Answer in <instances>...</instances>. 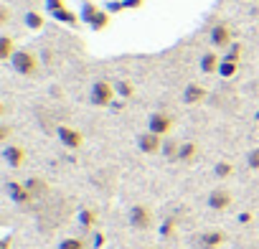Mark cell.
<instances>
[{"label":"cell","instance_id":"6da1fadb","mask_svg":"<svg viewBox=\"0 0 259 249\" xmlns=\"http://www.w3.org/2000/svg\"><path fill=\"white\" fill-rule=\"evenodd\" d=\"M11 66H13L21 76H36V74H38V59H36V54H31V51H26V49H18V51L13 54Z\"/></svg>","mask_w":259,"mask_h":249},{"label":"cell","instance_id":"7a4b0ae2","mask_svg":"<svg viewBox=\"0 0 259 249\" xmlns=\"http://www.w3.org/2000/svg\"><path fill=\"white\" fill-rule=\"evenodd\" d=\"M114 94H117L114 84H109V81L102 79V81H94V84H92V94H89V99H92L94 107H112Z\"/></svg>","mask_w":259,"mask_h":249},{"label":"cell","instance_id":"3957f363","mask_svg":"<svg viewBox=\"0 0 259 249\" xmlns=\"http://www.w3.org/2000/svg\"><path fill=\"white\" fill-rule=\"evenodd\" d=\"M148 130L155 133V135H160V138L170 135V130H173V117H170L168 112H153L150 119H148Z\"/></svg>","mask_w":259,"mask_h":249},{"label":"cell","instance_id":"277c9868","mask_svg":"<svg viewBox=\"0 0 259 249\" xmlns=\"http://www.w3.org/2000/svg\"><path fill=\"white\" fill-rule=\"evenodd\" d=\"M130 224H133L135 229L145 231L153 226V211L150 206H143V203H135L133 209H130Z\"/></svg>","mask_w":259,"mask_h":249},{"label":"cell","instance_id":"5b68a950","mask_svg":"<svg viewBox=\"0 0 259 249\" xmlns=\"http://www.w3.org/2000/svg\"><path fill=\"white\" fill-rule=\"evenodd\" d=\"M211 44H213V49H229L231 44H234V33H231V26L229 23H216L213 28H211Z\"/></svg>","mask_w":259,"mask_h":249},{"label":"cell","instance_id":"8992f818","mask_svg":"<svg viewBox=\"0 0 259 249\" xmlns=\"http://www.w3.org/2000/svg\"><path fill=\"white\" fill-rule=\"evenodd\" d=\"M56 135H59L61 145H66L69 150H76V148L84 145V135H81L76 128H69V124H61V128L56 130Z\"/></svg>","mask_w":259,"mask_h":249},{"label":"cell","instance_id":"52a82bcc","mask_svg":"<svg viewBox=\"0 0 259 249\" xmlns=\"http://www.w3.org/2000/svg\"><path fill=\"white\" fill-rule=\"evenodd\" d=\"M231 203H234V196L229 188H213L208 193V209H213V211H226V209H231Z\"/></svg>","mask_w":259,"mask_h":249},{"label":"cell","instance_id":"ba28073f","mask_svg":"<svg viewBox=\"0 0 259 249\" xmlns=\"http://www.w3.org/2000/svg\"><path fill=\"white\" fill-rule=\"evenodd\" d=\"M138 148H140L145 155H155V153H160V150H163V138L148 130V133L138 135Z\"/></svg>","mask_w":259,"mask_h":249},{"label":"cell","instance_id":"9c48e42d","mask_svg":"<svg viewBox=\"0 0 259 249\" xmlns=\"http://www.w3.org/2000/svg\"><path fill=\"white\" fill-rule=\"evenodd\" d=\"M6 191H8V196H11L16 203H31V201H33V193L28 191L26 183L11 181V183H6Z\"/></svg>","mask_w":259,"mask_h":249},{"label":"cell","instance_id":"30bf717a","mask_svg":"<svg viewBox=\"0 0 259 249\" xmlns=\"http://www.w3.org/2000/svg\"><path fill=\"white\" fill-rule=\"evenodd\" d=\"M3 158L11 168H21L26 163V148L23 145H6L3 148Z\"/></svg>","mask_w":259,"mask_h":249},{"label":"cell","instance_id":"8fae6325","mask_svg":"<svg viewBox=\"0 0 259 249\" xmlns=\"http://www.w3.org/2000/svg\"><path fill=\"white\" fill-rule=\"evenodd\" d=\"M206 94H208V92H206L201 84L191 81V84L183 89V102H186V104H201V102L206 99Z\"/></svg>","mask_w":259,"mask_h":249},{"label":"cell","instance_id":"7c38bea8","mask_svg":"<svg viewBox=\"0 0 259 249\" xmlns=\"http://www.w3.org/2000/svg\"><path fill=\"white\" fill-rule=\"evenodd\" d=\"M224 241H226V234H224L221 229H211V231H203V236H201V249H219Z\"/></svg>","mask_w":259,"mask_h":249},{"label":"cell","instance_id":"4fadbf2b","mask_svg":"<svg viewBox=\"0 0 259 249\" xmlns=\"http://www.w3.org/2000/svg\"><path fill=\"white\" fill-rule=\"evenodd\" d=\"M219 64H221V56L213 54V51L201 56V71L203 74H219Z\"/></svg>","mask_w":259,"mask_h":249},{"label":"cell","instance_id":"5bb4252c","mask_svg":"<svg viewBox=\"0 0 259 249\" xmlns=\"http://www.w3.org/2000/svg\"><path fill=\"white\" fill-rule=\"evenodd\" d=\"M198 158V145L196 143H181V150H178V160L181 163H193Z\"/></svg>","mask_w":259,"mask_h":249},{"label":"cell","instance_id":"9a60e30c","mask_svg":"<svg viewBox=\"0 0 259 249\" xmlns=\"http://www.w3.org/2000/svg\"><path fill=\"white\" fill-rule=\"evenodd\" d=\"M16 41L11 36H0V61H11L13 54H16Z\"/></svg>","mask_w":259,"mask_h":249},{"label":"cell","instance_id":"2e32d148","mask_svg":"<svg viewBox=\"0 0 259 249\" xmlns=\"http://www.w3.org/2000/svg\"><path fill=\"white\" fill-rule=\"evenodd\" d=\"M51 16H54L59 23H66V26H71V28L79 26V21H81L79 13H74V11H69V8H61V11H56V13H51Z\"/></svg>","mask_w":259,"mask_h":249},{"label":"cell","instance_id":"e0dca14e","mask_svg":"<svg viewBox=\"0 0 259 249\" xmlns=\"http://www.w3.org/2000/svg\"><path fill=\"white\" fill-rule=\"evenodd\" d=\"M76 219H79V226H81L84 231H89V229L97 226V211H94V209H81Z\"/></svg>","mask_w":259,"mask_h":249},{"label":"cell","instance_id":"ac0fdd59","mask_svg":"<svg viewBox=\"0 0 259 249\" xmlns=\"http://www.w3.org/2000/svg\"><path fill=\"white\" fill-rule=\"evenodd\" d=\"M26 186H28V191L33 193V198H41V196H46V193H49V183H46V181H41V178H28V181H26Z\"/></svg>","mask_w":259,"mask_h":249},{"label":"cell","instance_id":"d6986e66","mask_svg":"<svg viewBox=\"0 0 259 249\" xmlns=\"http://www.w3.org/2000/svg\"><path fill=\"white\" fill-rule=\"evenodd\" d=\"M23 21H26V26H28L31 31H41L44 23H46V18H44L38 11H28V13L23 16Z\"/></svg>","mask_w":259,"mask_h":249},{"label":"cell","instance_id":"ffe728a7","mask_svg":"<svg viewBox=\"0 0 259 249\" xmlns=\"http://www.w3.org/2000/svg\"><path fill=\"white\" fill-rule=\"evenodd\" d=\"M97 13H99V8L92 3V0H84V6H81V11H79V18H81V23H92Z\"/></svg>","mask_w":259,"mask_h":249},{"label":"cell","instance_id":"44dd1931","mask_svg":"<svg viewBox=\"0 0 259 249\" xmlns=\"http://www.w3.org/2000/svg\"><path fill=\"white\" fill-rule=\"evenodd\" d=\"M109 21H112V18H109V11H99V13L94 16V21L89 23V28H92V31H104V28H109Z\"/></svg>","mask_w":259,"mask_h":249},{"label":"cell","instance_id":"7402d4cb","mask_svg":"<svg viewBox=\"0 0 259 249\" xmlns=\"http://www.w3.org/2000/svg\"><path fill=\"white\" fill-rule=\"evenodd\" d=\"M114 89H117V94H119L122 99L135 97V87H133V81H127V79H119V81L114 84Z\"/></svg>","mask_w":259,"mask_h":249},{"label":"cell","instance_id":"603a6c76","mask_svg":"<svg viewBox=\"0 0 259 249\" xmlns=\"http://www.w3.org/2000/svg\"><path fill=\"white\" fill-rule=\"evenodd\" d=\"M236 71H239V64H236V61H226V59H221V64H219V74H221L224 79L236 76Z\"/></svg>","mask_w":259,"mask_h":249},{"label":"cell","instance_id":"cb8c5ba5","mask_svg":"<svg viewBox=\"0 0 259 249\" xmlns=\"http://www.w3.org/2000/svg\"><path fill=\"white\" fill-rule=\"evenodd\" d=\"M241 54H244V46H241L239 41H234V44H231V46L224 51V59H226V61H236V64H239Z\"/></svg>","mask_w":259,"mask_h":249},{"label":"cell","instance_id":"d4e9b609","mask_svg":"<svg viewBox=\"0 0 259 249\" xmlns=\"http://www.w3.org/2000/svg\"><path fill=\"white\" fill-rule=\"evenodd\" d=\"M178 150H181V143H176V140H165L160 153H163L168 160H178Z\"/></svg>","mask_w":259,"mask_h":249},{"label":"cell","instance_id":"484cf974","mask_svg":"<svg viewBox=\"0 0 259 249\" xmlns=\"http://www.w3.org/2000/svg\"><path fill=\"white\" fill-rule=\"evenodd\" d=\"M213 173H216V178H231L234 176V165L229 160H219L213 165Z\"/></svg>","mask_w":259,"mask_h":249},{"label":"cell","instance_id":"4316f807","mask_svg":"<svg viewBox=\"0 0 259 249\" xmlns=\"http://www.w3.org/2000/svg\"><path fill=\"white\" fill-rule=\"evenodd\" d=\"M59 249H87V244L76 236H66V239L59 241Z\"/></svg>","mask_w":259,"mask_h":249},{"label":"cell","instance_id":"83f0119b","mask_svg":"<svg viewBox=\"0 0 259 249\" xmlns=\"http://www.w3.org/2000/svg\"><path fill=\"white\" fill-rule=\"evenodd\" d=\"M173 234H176V219H165V221H163V226H160V236L170 239Z\"/></svg>","mask_w":259,"mask_h":249},{"label":"cell","instance_id":"f1b7e54d","mask_svg":"<svg viewBox=\"0 0 259 249\" xmlns=\"http://www.w3.org/2000/svg\"><path fill=\"white\" fill-rule=\"evenodd\" d=\"M246 163H249V168H251V171H259V148L249 150V158H246Z\"/></svg>","mask_w":259,"mask_h":249},{"label":"cell","instance_id":"f546056e","mask_svg":"<svg viewBox=\"0 0 259 249\" xmlns=\"http://www.w3.org/2000/svg\"><path fill=\"white\" fill-rule=\"evenodd\" d=\"M104 244H107V234H104V231H94V239H92V246H94V249H102Z\"/></svg>","mask_w":259,"mask_h":249},{"label":"cell","instance_id":"4dcf8cb0","mask_svg":"<svg viewBox=\"0 0 259 249\" xmlns=\"http://www.w3.org/2000/svg\"><path fill=\"white\" fill-rule=\"evenodd\" d=\"M61 8H66L64 0H46V11H49V13H56V11H61Z\"/></svg>","mask_w":259,"mask_h":249},{"label":"cell","instance_id":"1f68e13d","mask_svg":"<svg viewBox=\"0 0 259 249\" xmlns=\"http://www.w3.org/2000/svg\"><path fill=\"white\" fill-rule=\"evenodd\" d=\"M107 11H109V13H119V11H124V0H112V3H107Z\"/></svg>","mask_w":259,"mask_h":249},{"label":"cell","instance_id":"d6a6232c","mask_svg":"<svg viewBox=\"0 0 259 249\" xmlns=\"http://www.w3.org/2000/svg\"><path fill=\"white\" fill-rule=\"evenodd\" d=\"M8 138H11V128H8V124H0V140L6 143Z\"/></svg>","mask_w":259,"mask_h":249},{"label":"cell","instance_id":"836d02e7","mask_svg":"<svg viewBox=\"0 0 259 249\" xmlns=\"http://www.w3.org/2000/svg\"><path fill=\"white\" fill-rule=\"evenodd\" d=\"M236 219H239V224H249V221H251V214H249V211H241Z\"/></svg>","mask_w":259,"mask_h":249},{"label":"cell","instance_id":"e575fe53","mask_svg":"<svg viewBox=\"0 0 259 249\" xmlns=\"http://www.w3.org/2000/svg\"><path fill=\"white\" fill-rule=\"evenodd\" d=\"M8 18H11V13H8V8H3V11H0V23H8Z\"/></svg>","mask_w":259,"mask_h":249},{"label":"cell","instance_id":"d590c367","mask_svg":"<svg viewBox=\"0 0 259 249\" xmlns=\"http://www.w3.org/2000/svg\"><path fill=\"white\" fill-rule=\"evenodd\" d=\"M11 246V239H3V246H0V249H8Z\"/></svg>","mask_w":259,"mask_h":249},{"label":"cell","instance_id":"8d00e7d4","mask_svg":"<svg viewBox=\"0 0 259 249\" xmlns=\"http://www.w3.org/2000/svg\"><path fill=\"white\" fill-rule=\"evenodd\" d=\"M148 249H153V246H148Z\"/></svg>","mask_w":259,"mask_h":249}]
</instances>
